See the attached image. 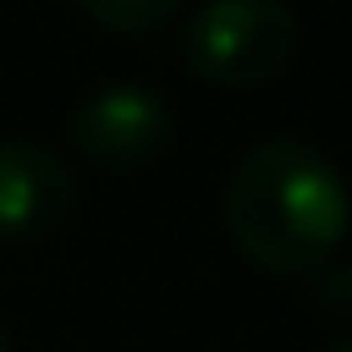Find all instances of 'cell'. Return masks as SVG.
Here are the masks:
<instances>
[{
	"label": "cell",
	"instance_id": "cell-1",
	"mask_svg": "<svg viewBox=\"0 0 352 352\" xmlns=\"http://www.w3.org/2000/svg\"><path fill=\"white\" fill-rule=\"evenodd\" d=\"M352 194L311 138H265L225 179V235L256 271L301 281L342 250Z\"/></svg>",
	"mask_w": 352,
	"mask_h": 352
},
{
	"label": "cell",
	"instance_id": "cell-2",
	"mask_svg": "<svg viewBox=\"0 0 352 352\" xmlns=\"http://www.w3.org/2000/svg\"><path fill=\"white\" fill-rule=\"evenodd\" d=\"M189 77L214 87L276 82L301 52V16L291 0H204L184 26Z\"/></svg>",
	"mask_w": 352,
	"mask_h": 352
},
{
	"label": "cell",
	"instance_id": "cell-3",
	"mask_svg": "<svg viewBox=\"0 0 352 352\" xmlns=\"http://www.w3.org/2000/svg\"><path fill=\"white\" fill-rule=\"evenodd\" d=\"M174 143V102L143 82H107L72 113V153L102 174H138Z\"/></svg>",
	"mask_w": 352,
	"mask_h": 352
},
{
	"label": "cell",
	"instance_id": "cell-4",
	"mask_svg": "<svg viewBox=\"0 0 352 352\" xmlns=\"http://www.w3.org/2000/svg\"><path fill=\"white\" fill-rule=\"evenodd\" d=\"M77 199V168L41 138L0 143V245H36L62 230Z\"/></svg>",
	"mask_w": 352,
	"mask_h": 352
},
{
	"label": "cell",
	"instance_id": "cell-5",
	"mask_svg": "<svg viewBox=\"0 0 352 352\" xmlns=\"http://www.w3.org/2000/svg\"><path fill=\"white\" fill-rule=\"evenodd\" d=\"M92 26L118 31V36H148L164 31L168 21L184 10V0H72Z\"/></svg>",
	"mask_w": 352,
	"mask_h": 352
},
{
	"label": "cell",
	"instance_id": "cell-6",
	"mask_svg": "<svg viewBox=\"0 0 352 352\" xmlns=\"http://www.w3.org/2000/svg\"><path fill=\"white\" fill-rule=\"evenodd\" d=\"M301 301H307L317 317L352 322V256H332L311 276H301Z\"/></svg>",
	"mask_w": 352,
	"mask_h": 352
},
{
	"label": "cell",
	"instance_id": "cell-7",
	"mask_svg": "<svg viewBox=\"0 0 352 352\" xmlns=\"http://www.w3.org/2000/svg\"><path fill=\"white\" fill-rule=\"evenodd\" d=\"M327 352H352V337H342V342H332Z\"/></svg>",
	"mask_w": 352,
	"mask_h": 352
},
{
	"label": "cell",
	"instance_id": "cell-8",
	"mask_svg": "<svg viewBox=\"0 0 352 352\" xmlns=\"http://www.w3.org/2000/svg\"><path fill=\"white\" fill-rule=\"evenodd\" d=\"M0 352H10V332H6V322H0Z\"/></svg>",
	"mask_w": 352,
	"mask_h": 352
}]
</instances>
